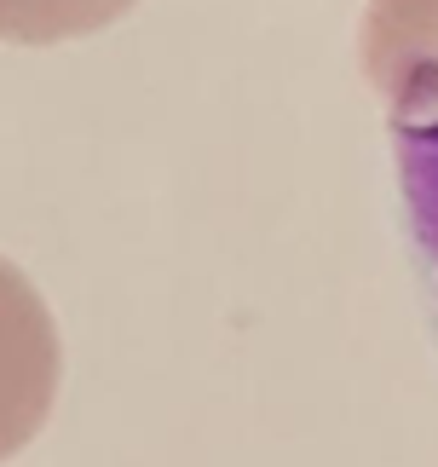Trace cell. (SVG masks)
Masks as SVG:
<instances>
[{"label": "cell", "instance_id": "3", "mask_svg": "<svg viewBox=\"0 0 438 467\" xmlns=\"http://www.w3.org/2000/svg\"><path fill=\"white\" fill-rule=\"evenodd\" d=\"M139 0H0V41L12 47H58L93 35L133 12Z\"/></svg>", "mask_w": 438, "mask_h": 467}, {"label": "cell", "instance_id": "2", "mask_svg": "<svg viewBox=\"0 0 438 467\" xmlns=\"http://www.w3.org/2000/svg\"><path fill=\"white\" fill-rule=\"evenodd\" d=\"M358 52L398 128L438 121V0H370Z\"/></svg>", "mask_w": 438, "mask_h": 467}, {"label": "cell", "instance_id": "4", "mask_svg": "<svg viewBox=\"0 0 438 467\" xmlns=\"http://www.w3.org/2000/svg\"><path fill=\"white\" fill-rule=\"evenodd\" d=\"M398 173H404V202H410L415 243H422V254L438 277V121L398 128Z\"/></svg>", "mask_w": 438, "mask_h": 467}, {"label": "cell", "instance_id": "1", "mask_svg": "<svg viewBox=\"0 0 438 467\" xmlns=\"http://www.w3.org/2000/svg\"><path fill=\"white\" fill-rule=\"evenodd\" d=\"M58 329L41 289L0 254V462H12L47 427L58 399Z\"/></svg>", "mask_w": 438, "mask_h": 467}]
</instances>
